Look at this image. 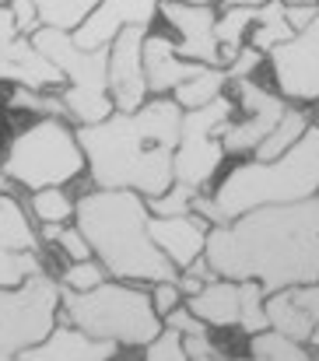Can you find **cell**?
Instances as JSON below:
<instances>
[{"label": "cell", "instance_id": "5b68a950", "mask_svg": "<svg viewBox=\"0 0 319 361\" xmlns=\"http://www.w3.org/2000/svg\"><path fill=\"white\" fill-rule=\"evenodd\" d=\"M60 316L64 323H74L92 337L130 348H148L165 330V319L158 316L151 291L126 281H106L92 291H64Z\"/></svg>", "mask_w": 319, "mask_h": 361}, {"label": "cell", "instance_id": "8992f818", "mask_svg": "<svg viewBox=\"0 0 319 361\" xmlns=\"http://www.w3.org/2000/svg\"><path fill=\"white\" fill-rule=\"evenodd\" d=\"M0 165L14 186L35 193L46 186H67L88 169V158L78 140V126L64 116H42L7 140Z\"/></svg>", "mask_w": 319, "mask_h": 361}, {"label": "cell", "instance_id": "277c9868", "mask_svg": "<svg viewBox=\"0 0 319 361\" xmlns=\"http://www.w3.org/2000/svg\"><path fill=\"white\" fill-rule=\"evenodd\" d=\"M319 197V126H309L306 137L274 161H242L228 169V176L214 186V193H200L193 211L211 225H228L246 211L270 204H299Z\"/></svg>", "mask_w": 319, "mask_h": 361}, {"label": "cell", "instance_id": "9a60e30c", "mask_svg": "<svg viewBox=\"0 0 319 361\" xmlns=\"http://www.w3.org/2000/svg\"><path fill=\"white\" fill-rule=\"evenodd\" d=\"M0 81L39 88V92H60L67 85L64 71L32 42V35H18L0 46Z\"/></svg>", "mask_w": 319, "mask_h": 361}, {"label": "cell", "instance_id": "44dd1931", "mask_svg": "<svg viewBox=\"0 0 319 361\" xmlns=\"http://www.w3.org/2000/svg\"><path fill=\"white\" fill-rule=\"evenodd\" d=\"M0 249L14 252H42L39 232L28 225L25 207L18 204L14 193H0Z\"/></svg>", "mask_w": 319, "mask_h": 361}, {"label": "cell", "instance_id": "9c48e42d", "mask_svg": "<svg viewBox=\"0 0 319 361\" xmlns=\"http://www.w3.org/2000/svg\"><path fill=\"white\" fill-rule=\"evenodd\" d=\"M231 99H214L200 109H186L183 116V133L176 144V183L204 193L217 176L221 161H224V144H221V126L231 123Z\"/></svg>", "mask_w": 319, "mask_h": 361}, {"label": "cell", "instance_id": "f546056e", "mask_svg": "<svg viewBox=\"0 0 319 361\" xmlns=\"http://www.w3.org/2000/svg\"><path fill=\"white\" fill-rule=\"evenodd\" d=\"M11 109H25V113H39V116H64L67 120V106L60 99V92H39V88H25L14 85L11 88Z\"/></svg>", "mask_w": 319, "mask_h": 361}, {"label": "cell", "instance_id": "681fc988", "mask_svg": "<svg viewBox=\"0 0 319 361\" xmlns=\"http://www.w3.org/2000/svg\"><path fill=\"white\" fill-rule=\"evenodd\" d=\"M179 4H214V0H179Z\"/></svg>", "mask_w": 319, "mask_h": 361}, {"label": "cell", "instance_id": "4fadbf2b", "mask_svg": "<svg viewBox=\"0 0 319 361\" xmlns=\"http://www.w3.org/2000/svg\"><path fill=\"white\" fill-rule=\"evenodd\" d=\"M158 18L176 32V46L186 60L224 67L221 60V42H217V7L214 4H179V0H162Z\"/></svg>", "mask_w": 319, "mask_h": 361}, {"label": "cell", "instance_id": "f1b7e54d", "mask_svg": "<svg viewBox=\"0 0 319 361\" xmlns=\"http://www.w3.org/2000/svg\"><path fill=\"white\" fill-rule=\"evenodd\" d=\"M249 348H253V355H263V358H270V361H316L306 351V344H299V341H291V337H284L277 330L256 334Z\"/></svg>", "mask_w": 319, "mask_h": 361}, {"label": "cell", "instance_id": "7402d4cb", "mask_svg": "<svg viewBox=\"0 0 319 361\" xmlns=\"http://www.w3.org/2000/svg\"><path fill=\"white\" fill-rule=\"evenodd\" d=\"M295 35H299V32L288 25V7H284V0H267V4L260 7V18H256L253 32H249V46H256L260 53L270 56V49H277L281 42H291Z\"/></svg>", "mask_w": 319, "mask_h": 361}, {"label": "cell", "instance_id": "ffe728a7", "mask_svg": "<svg viewBox=\"0 0 319 361\" xmlns=\"http://www.w3.org/2000/svg\"><path fill=\"white\" fill-rule=\"evenodd\" d=\"M267 319H270V330H277V334H284V337H291L299 344H313L316 323L291 298V288H281V291L267 295Z\"/></svg>", "mask_w": 319, "mask_h": 361}, {"label": "cell", "instance_id": "f6af8a7d", "mask_svg": "<svg viewBox=\"0 0 319 361\" xmlns=\"http://www.w3.org/2000/svg\"><path fill=\"white\" fill-rule=\"evenodd\" d=\"M267 0H224V7H263Z\"/></svg>", "mask_w": 319, "mask_h": 361}, {"label": "cell", "instance_id": "3957f363", "mask_svg": "<svg viewBox=\"0 0 319 361\" xmlns=\"http://www.w3.org/2000/svg\"><path fill=\"white\" fill-rule=\"evenodd\" d=\"M74 225L92 242L95 259L112 281H176L179 267L151 239L148 197L133 190H92L78 200Z\"/></svg>", "mask_w": 319, "mask_h": 361}, {"label": "cell", "instance_id": "b9f144b4", "mask_svg": "<svg viewBox=\"0 0 319 361\" xmlns=\"http://www.w3.org/2000/svg\"><path fill=\"white\" fill-rule=\"evenodd\" d=\"M319 18V4H302V7H288V25L295 32H306Z\"/></svg>", "mask_w": 319, "mask_h": 361}, {"label": "cell", "instance_id": "d590c367", "mask_svg": "<svg viewBox=\"0 0 319 361\" xmlns=\"http://www.w3.org/2000/svg\"><path fill=\"white\" fill-rule=\"evenodd\" d=\"M165 326H172V330H179L183 337H197V334H207V323L186 305H179V309H172L169 316H165Z\"/></svg>", "mask_w": 319, "mask_h": 361}, {"label": "cell", "instance_id": "8fae6325", "mask_svg": "<svg viewBox=\"0 0 319 361\" xmlns=\"http://www.w3.org/2000/svg\"><path fill=\"white\" fill-rule=\"evenodd\" d=\"M151 28L144 25H126L112 42H109V95L116 113H137L151 88H148V71H144V39Z\"/></svg>", "mask_w": 319, "mask_h": 361}, {"label": "cell", "instance_id": "f35d334b", "mask_svg": "<svg viewBox=\"0 0 319 361\" xmlns=\"http://www.w3.org/2000/svg\"><path fill=\"white\" fill-rule=\"evenodd\" d=\"M11 11H14V21H18V32H21V35H35V32L42 28L39 11H35L32 0H11Z\"/></svg>", "mask_w": 319, "mask_h": 361}, {"label": "cell", "instance_id": "ba28073f", "mask_svg": "<svg viewBox=\"0 0 319 361\" xmlns=\"http://www.w3.org/2000/svg\"><path fill=\"white\" fill-rule=\"evenodd\" d=\"M64 312V288L46 270L32 274L18 288H0V348L25 355L42 344Z\"/></svg>", "mask_w": 319, "mask_h": 361}, {"label": "cell", "instance_id": "7bdbcfd3", "mask_svg": "<svg viewBox=\"0 0 319 361\" xmlns=\"http://www.w3.org/2000/svg\"><path fill=\"white\" fill-rule=\"evenodd\" d=\"M18 35H21V32H18V21H14L11 4H0V46L11 42V39H18Z\"/></svg>", "mask_w": 319, "mask_h": 361}, {"label": "cell", "instance_id": "7a4b0ae2", "mask_svg": "<svg viewBox=\"0 0 319 361\" xmlns=\"http://www.w3.org/2000/svg\"><path fill=\"white\" fill-rule=\"evenodd\" d=\"M186 109L172 95L148 99L137 113H112L109 120L78 126L88 158V176L99 190H133L162 197L176 183V144Z\"/></svg>", "mask_w": 319, "mask_h": 361}, {"label": "cell", "instance_id": "7dc6e473", "mask_svg": "<svg viewBox=\"0 0 319 361\" xmlns=\"http://www.w3.org/2000/svg\"><path fill=\"white\" fill-rule=\"evenodd\" d=\"M0 361H21V358H18V355H11L7 348H0Z\"/></svg>", "mask_w": 319, "mask_h": 361}, {"label": "cell", "instance_id": "ab89813d", "mask_svg": "<svg viewBox=\"0 0 319 361\" xmlns=\"http://www.w3.org/2000/svg\"><path fill=\"white\" fill-rule=\"evenodd\" d=\"M186 351H190V361H231V358H224V355L211 344V334L186 337Z\"/></svg>", "mask_w": 319, "mask_h": 361}, {"label": "cell", "instance_id": "e575fe53", "mask_svg": "<svg viewBox=\"0 0 319 361\" xmlns=\"http://www.w3.org/2000/svg\"><path fill=\"white\" fill-rule=\"evenodd\" d=\"M56 245H60L64 256H71V263H81V259H92V256H95V252H92V242L85 239V232H81L78 225H64Z\"/></svg>", "mask_w": 319, "mask_h": 361}, {"label": "cell", "instance_id": "484cf974", "mask_svg": "<svg viewBox=\"0 0 319 361\" xmlns=\"http://www.w3.org/2000/svg\"><path fill=\"white\" fill-rule=\"evenodd\" d=\"M39 11L42 28H64L74 32L85 25V18L99 7V0H32Z\"/></svg>", "mask_w": 319, "mask_h": 361}, {"label": "cell", "instance_id": "816d5d0a", "mask_svg": "<svg viewBox=\"0 0 319 361\" xmlns=\"http://www.w3.org/2000/svg\"><path fill=\"white\" fill-rule=\"evenodd\" d=\"M0 4H11V0H0Z\"/></svg>", "mask_w": 319, "mask_h": 361}, {"label": "cell", "instance_id": "e0dca14e", "mask_svg": "<svg viewBox=\"0 0 319 361\" xmlns=\"http://www.w3.org/2000/svg\"><path fill=\"white\" fill-rule=\"evenodd\" d=\"M211 221L204 214H176V218H155L151 214V239L162 245V252L186 270L190 263H197L207 249V235H211Z\"/></svg>", "mask_w": 319, "mask_h": 361}, {"label": "cell", "instance_id": "6da1fadb", "mask_svg": "<svg viewBox=\"0 0 319 361\" xmlns=\"http://www.w3.org/2000/svg\"><path fill=\"white\" fill-rule=\"evenodd\" d=\"M204 259L217 277L260 281L267 295L319 281V197L246 211L214 225Z\"/></svg>", "mask_w": 319, "mask_h": 361}, {"label": "cell", "instance_id": "f907efd6", "mask_svg": "<svg viewBox=\"0 0 319 361\" xmlns=\"http://www.w3.org/2000/svg\"><path fill=\"white\" fill-rule=\"evenodd\" d=\"M313 344H316V348H319V326H316V334H313Z\"/></svg>", "mask_w": 319, "mask_h": 361}, {"label": "cell", "instance_id": "d6986e66", "mask_svg": "<svg viewBox=\"0 0 319 361\" xmlns=\"http://www.w3.org/2000/svg\"><path fill=\"white\" fill-rule=\"evenodd\" d=\"M190 309H193L207 326H239V316H242L239 281H228V277L207 281L204 291H197V295L190 298Z\"/></svg>", "mask_w": 319, "mask_h": 361}, {"label": "cell", "instance_id": "30bf717a", "mask_svg": "<svg viewBox=\"0 0 319 361\" xmlns=\"http://www.w3.org/2000/svg\"><path fill=\"white\" fill-rule=\"evenodd\" d=\"M231 85L239 92V106H242L246 120L224 123L221 126V144H224L228 154H246V151H256L270 137V130L288 113V102H284L281 92H267L253 78H242V81H231Z\"/></svg>", "mask_w": 319, "mask_h": 361}, {"label": "cell", "instance_id": "bcb514c9", "mask_svg": "<svg viewBox=\"0 0 319 361\" xmlns=\"http://www.w3.org/2000/svg\"><path fill=\"white\" fill-rule=\"evenodd\" d=\"M302 4H319V0H284V7H302Z\"/></svg>", "mask_w": 319, "mask_h": 361}, {"label": "cell", "instance_id": "74e56055", "mask_svg": "<svg viewBox=\"0 0 319 361\" xmlns=\"http://www.w3.org/2000/svg\"><path fill=\"white\" fill-rule=\"evenodd\" d=\"M151 298H155V309H158V316L165 319L172 309H179V302H183V291H179V284H176V281H158V284L151 288Z\"/></svg>", "mask_w": 319, "mask_h": 361}, {"label": "cell", "instance_id": "4316f807", "mask_svg": "<svg viewBox=\"0 0 319 361\" xmlns=\"http://www.w3.org/2000/svg\"><path fill=\"white\" fill-rule=\"evenodd\" d=\"M28 211L39 225H67L78 214V204L64 193V186H46L28 197Z\"/></svg>", "mask_w": 319, "mask_h": 361}, {"label": "cell", "instance_id": "ee69618b", "mask_svg": "<svg viewBox=\"0 0 319 361\" xmlns=\"http://www.w3.org/2000/svg\"><path fill=\"white\" fill-rule=\"evenodd\" d=\"M176 284H179V291H183L186 298H193L197 291H204V284H207V281H204L200 274H193V270H183V274L176 277Z\"/></svg>", "mask_w": 319, "mask_h": 361}, {"label": "cell", "instance_id": "5bb4252c", "mask_svg": "<svg viewBox=\"0 0 319 361\" xmlns=\"http://www.w3.org/2000/svg\"><path fill=\"white\" fill-rule=\"evenodd\" d=\"M158 11H162V0H99V7L71 35L85 49H106L126 25L151 28L155 18H158Z\"/></svg>", "mask_w": 319, "mask_h": 361}, {"label": "cell", "instance_id": "836d02e7", "mask_svg": "<svg viewBox=\"0 0 319 361\" xmlns=\"http://www.w3.org/2000/svg\"><path fill=\"white\" fill-rule=\"evenodd\" d=\"M144 361H190L186 351V337L172 326H165L148 348H144Z\"/></svg>", "mask_w": 319, "mask_h": 361}, {"label": "cell", "instance_id": "2e32d148", "mask_svg": "<svg viewBox=\"0 0 319 361\" xmlns=\"http://www.w3.org/2000/svg\"><path fill=\"white\" fill-rule=\"evenodd\" d=\"M207 63L186 60L176 46V39H169L165 32H148L144 39V71H148V88L151 95H172L183 81L197 78Z\"/></svg>", "mask_w": 319, "mask_h": 361}, {"label": "cell", "instance_id": "4dcf8cb0", "mask_svg": "<svg viewBox=\"0 0 319 361\" xmlns=\"http://www.w3.org/2000/svg\"><path fill=\"white\" fill-rule=\"evenodd\" d=\"M197 190L183 186V183H172L162 197H148V211L155 218H176V214H193V204H197Z\"/></svg>", "mask_w": 319, "mask_h": 361}, {"label": "cell", "instance_id": "8d00e7d4", "mask_svg": "<svg viewBox=\"0 0 319 361\" xmlns=\"http://www.w3.org/2000/svg\"><path fill=\"white\" fill-rule=\"evenodd\" d=\"M263 56H267V53H260L256 46H249V42H246V46L239 49V56H235L224 71H228V78H231V81H242V78H249V74L263 63Z\"/></svg>", "mask_w": 319, "mask_h": 361}, {"label": "cell", "instance_id": "d4e9b609", "mask_svg": "<svg viewBox=\"0 0 319 361\" xmlns=\"http://www.w3.org/2000/svg\"><path fill=\"white\" fill-rule=\"evenodd\" d=\"M228 81H231V78H228L224 67H204L197 78L183 81V85L172 92V99H176L183 109H200V106H207V102L224 95V85H228Z\"/></svg>", "mask_w": 319, "mask_h": 361}, {"label": "cell", "instance_id": "cb8c5ba5", "mask_svg": "<svg viewBox=\"0 0 319 361\" xmlns=\"http://www.w3.org/2000/svg\"><path fill=\"white\" fill-rule=\"evenodd\" d=\"M309 126H313V123H309V116H306L302 109H291V106H288V113H284L281 123L270 130V137L253 151V158H256V161H274V158L288 154V151L306 137V130H309Z\"/></svg>", "mask_w": 319, "mask_h": 361}, {"label": "cell", "instance_id": "1f68e13d", "mask_svg": "<svg viewBox=\"0 0 319 361\" xmlns=\"http://www.w3.org/2000/svg\"><path fill=\"white\" fill-rule=\"evenodd\" d=\"M39 252H14V249H0V288H18L25 284L32 274H39Z\"/></svg>", "mask_w": 319, "mask_h": 361}, {"label": "cell", "instance_id": "60d3db41", "mask_svg": "<svg viewBox=\"0 0 319 361\" xmlns=\"http://www.w3.org/2000/svg\"><path fill=\"white\" fill-rule=\"evenodd\" d=\"M291 298L306 309V316L319 326V281L316 284H299V288H291Z\"/></svg>", "mask_w": 319, "mask_h": 361}, {"label": "cell", "instance_id": "c3c4849f", "mask_svg": "<svg viewBox=\"0 0 319 361\" xmlns=\"http://www.w3.org/2000/svg\"><path fill=\"white\" fill-rule=\"evenodd\" d=\"M231 361H270V358H263V355H249V358H231Z\"/></svg>", "mask_w": 319, "mask_h": 361}, {"label": "cell", "instance_id": "52a82bcc", "mask_svg": "<svg viewBox=\"0 0 319 361\" xmlns=\"http://www.w3.org/2000/svg\"><path fill=\"white\" fill-rule=\"evenodd\" d=\"M32 42L64 71L67 85L60 88V99L67 106V120L74 126H92L116 113L109 95V46L85 49L64 28H39Z\"/></svg>", "mask_w": 319, "mask_h": 361}, {"label": "cell", "instance_id": "83f0119b", "mask_svg": "<svg viewBox=\"0 0 319 361\" xmlns=\"http://www.w3.org/2000/svg\"><path fill=\"white\" fill-rule=\"evenodd\" d=\"M239 291H242V316H239V330L256 337L263 330H270V319H267V288L260 281H239Z\"/></svg>", "mask_w": 319, "mask_h": 361}, {"label": "cell", "instance_id": "603a6c76", "mask_svg": "<svg viewBox=\"0 0 319 361\" xmlns=\"http://www.w3.org/2000/svg\"><path fill=\"white\" fill-rule=\"evenodd\" d=\"M260 18V7H224L217 14V42H221V60L224 67L239 56V49L246 46V35L253 32Z\"/></svg>", "mask_w": 319, "mask_h": 361}, {"label": "cell", "instance_id": "7c38bea8", "mask_svg": "<svg viewBox=\"0 0 319 361\" xmlns=\"http://www.w3.org/2000/svg\"><path fill=\"white\" fill-rule=\"evenodd\" d=\"M277 92L295 102H319V18L291 42L270 49Z\"/></svg>", "mask_w": 319, "mask_h": 361}, {"label": "cell", "instance_id": "ac0fdd59", "mask_svg": "<svg viewBox=\"0 0 319 361\" xmlns=\"http://www.w3.org/2000/svg\"><path fill=\"white\" fill-rule=\"evenodd\" d=\"M116 341L92 337L88 330L74 326V323H60L42 344L28 348L21 361H112L116 358Z\"/></svg>", "mask_w": 319, "mask_h": 361}, {"label": "cell", "instance_id": "d6a6232c", "mask_svg": "<svg viewBox=\"0 0 319 361\" xmlns=\"http://www.w3.org/2000/svg\"><path fill=\"white\" fill-rule=\"evenodd\" d=\"M109 281V270L92 256V259H81V263H71L64 274H60V288L64 291H92L99 284Z\"/></svg>", "mask_w": 319, "mask_h": 361}]
</instances>
